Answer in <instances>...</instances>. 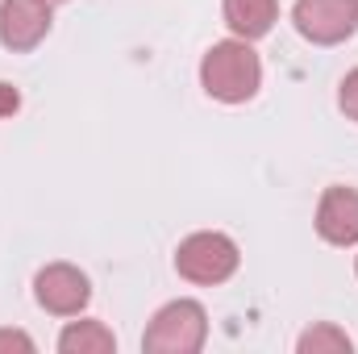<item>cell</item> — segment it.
I'll list each match as a JSON object with an SVG mask.
<instances>
[{
	"label": "cell",
	"instance_id": "cell-1",
	"mask_svg": "<svg viewBox=\"0 0 358 354\" xmlns=\"http://www.w3.org/2000/svg\"><path fill=\"white\" fill-rule=\"evenodd\" d=\"M200 84L221 104H246L263 88V63L246 38H225L213 42L200 59Z\"/></svg>",
	"mask_w": 358,
	"mask_h": 354
},
{
	"label": "cell",
	"instance_id": "cell-2",
	"mask_svg": "<svg viewBox=\"0 0 358 354\" xmlns=\"http://www.w3.org/2000/svg\"><path fill=\"white\" fill-rule=\"evenodd\" d=\"M208 342V313L200 300H171L155 313L150 330L142 334L146 354H196Z\"/></svg>",
	"mask_w": 358,
	"mask_h": 354
},
{
	"label": "cell",
	"instance_id": "cell-3",
	"mask_svg": "<svg viewBox=\"0 0 358 354\" xmlns=\"http://www.w3.org/2000/svg\"><path fill=\"white\" fill-rule=\"evenodd\" d=\"M242 263V250L229 234H217V229H200L192 238H183L176 250V271L187 283H200V288H217L225 283Z\"/></svg>",
	"mask_w": 358,
	"mask_h": 354
},
{
	"label": "cell",
	"instance_id": "cell-4",
	"mask_svg": "<svg viewBox=\"0 0 358 354\" xmlns=\"http://www.w3.org/2000/svg\"><path fill=\"white\" fill-rule=\"evenodd\" d=\"M292 21L313 46H338L358 34V0H296Z\"/></svg>",
	"mask_w": 358,
	"mask_h": 354
},
{
	"label": "cell",
	"instance_id": "cell-5",
	"mask_svg": "<svg viewBox=\"0 0 358 354\" xmlns=\"http://www.w3.org/2000/svg\"><path fill=\"white\" fill-rule=\"evenodd\" d=\"M34 296L46 313L55 317H80L92 300V283L80 267L71 263H46L34 275Z\"/></svg>",
	"mask_w": 358,
	"mask_h": 354
},
{
	"label": "cell",
	"instance_id": "cell-6",
	"mask_svg": "<svg viewBox=\"0 0 358 354\" xmlns=\"http://www.w3.org/2000/svg\"><path fill=\"white\" fill-rule=\"evenodd\" d=\"M50 0H0V46L25 55L50 34Z\"/></svg>",
	"mask_w": 358,
	"mask_h": 354
},
{
	"label": "cell",
	"instance_id": "cell-7",
	"mask_svg": "<svg viewBox=\"0 0 358 354\" xmlns=\"http://www.w3.org/2000/svg\"><path fill=\"white\" fill-rule=\"evenodd\" d=\"M317 234L329 246H358V187L334 183L317 200Z\"/></svg>",
	"mask_w": 358,
	"mask_h": 354
},
{
	"label": "cell",
	"instance_id": "cell-8",
	"mask_svg": "<svg viewBox=\"0 0 358 354\" xmlns=\"http://www.w3.org/2000/svg\"><path fill=\"white\" fill-rule=\"evenodd\" d=\"M225 25L234 29V38H263L271 34V25L279 21V0H225Z\"/></svg>",
	"mask_w": 358,
	"mask_h": 354
},
{
	"label": "cell",
	"instance_id": "cell-9",
	"mask_svg": "<svg viewBox=\"0 0 358 354\" xmlns=\"http://www.w3.org/2000/svg\"><path fill=\"white\" fill-rule=\"evenodd\" d=\"M59 351L63 354H113L117 338L104 321H71L59 334Z\"/></svg>",
	"mask_w": 358,
	"mask_h": 354
},
{
	"label": "cell",
	"instance_id": "cell-10",
	"mask_svg": "<svg viewBox=\"0 0 358 354\" xmlns=\"http://www.w3.org/2000/svg\"><path fill=\"white\" fill-rule=\"evenodd\" d=\"M296 351H300V354H350V351H355V342H350V334H346V330H338V325L321 321V325H313V330H304V334H300Z\"/></svg>",
	"mask_w": 358,
	"mask_h": 354
},
{
	"label": "cell",
	"instance_id": "cell-11",
	"mask_svg": "<svg viewBox=\"0 0 358 354\" xmlns=\"http://www.w3.org/2000/svg\"><path fill=\"white\" fill-rule=\"evenodd\" d=\"M338 104H342V113L358 121V67L355 71H346V80L338 84Z\"/></svg>",
	"mask_w": 358,
	"mask_h": 354
},
{
	"label": "cell",
	"instance_id": "cell-12",
	"mask_svg": "<svg viewBox=\"0 0 358 354\" xmlns=\"http://www.w3.org/2000/svg\"><path fill=\"white\" fill-rule=\"evenodd\" d=\"M0 351H34V338L21 330H0Z\"/></svg>",
	"mask_w": 358,
	"mask_h": 354
},
{
	"label": "cell",
	"instance_id": "cell-13",
	"mask_svg": "<svg viewBox=\"0 0 358 354\" xmlns=\"http://www.w3.org/2000/svg\"><path fill=\"white\" fill-rule=\"evenodd\" d=\"M21 108V96H17V88L13 84H0V117H13Z\"/></svg>",
	"mask_w": 358,
	"mask_h": 354
},
{
	"label": "cell",
	"instance_id": "cell-14",
	"mask_svg": "<svg viewBox=\"0 0 358 354\" xmlns=\"http://www.w3.org/2000/svg\"><path fill=\"white\" fill-rule=\"evenodd\" d=\"M355 275H358V259H355Z\"/></svg>",
	"mask_w": 358,
	"mask_h": 354
}]
</instances>
